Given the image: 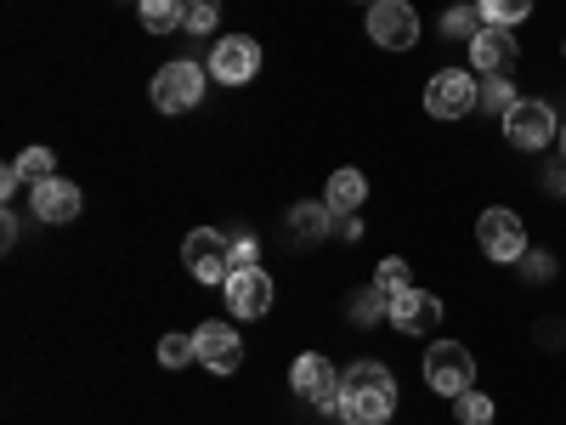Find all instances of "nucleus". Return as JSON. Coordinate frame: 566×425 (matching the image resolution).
<instances>
[{"mask_svg":"<svg viewBox=\"0 0 566 425\" xmlns=\"http://www.w3.org/2000/svg\"><path fill=\"white\" fill-rule=\"evenodd\" d=\"M205 85H210V63L176 58L154 74V108L159 114H193L205 103Z\"/></svg>","mask_w":566,"mask_h":425,"instance_id":"f257e3e1","label":"nucleus"},{"mask_svg":"<svg viewBox=\"0 0 566 425\" xmlns=\"http://www.w3.org/2000/svg\"><path fill=\"white\" fill-rule=\"evenodd\" d=\"M476 103H482L476 69H437L424 80V114L431 120H464V114H476Z\"/></svg>","mask_w":566,"mask_h":425,"instance_id":"f03ea898","label":"nucleus"},{"mask_svg":"<svg viewBox=\"0 0 566 425\" xmlns=\"http://www.w3.org/2000/svg\"><path fill=\"white\" fill-rule=\"evenodd\" d=\"M504 142L510 148H522V154H544L549 142H560V114L544 103V97H522L510 114H504Z\"/></svg>","mask_w":566,"mask_h":425,"instance_id":"7ed1b4c3","label":"nucleus"},{"mask_svg":"<svg viewBox=\"0 0 566 425\" xmlns=\"http://www.w3.org/2000/svg\"><path fill=\"white\" fill-rule=\"evenodd\" d=\"M424 386H431L437 397H464L470 386H476V357H470V346L437 341L431 352H424Z\"/></svg>","mask_w":566,"mask_h":425,"instance_id":"20e7f679","label":"nucleus"},{"mask_svg":"<svg viewBox=\"0 0 566 425\" xmlns=\"http://www.w3.org/2000/svg\"><path fill=\"white\" fill-rule=\"evenodd\" d=\"M476 245H482V256L488 261H522L527 256V227H522V216L515 210H504V205H488L482 216H476Z\"/></svg>","mask_w":566,"mask_h":425,"instance_id":"39448f33","label":"nucleus"},{"mask_svg":"<svg viewBox=\"0 0 566 425\" xmlns=\"http://www.w3.org/2000/svg\"><path fill=\"white\" fill-rule=\"evenodd\" d=\"M181 261H187V272H193L199 283H227L232 278V239L216 232V227H193L181 239Z\"/></svg>","mask_w":566,"mask_h":425,"instance_id":"423d86ee","label":"nucleus"},{"mask_svg":"<svg viewBox=\"0 0 566 425\" xmlns=\"http://www.w3.org/2000/svg\"><path fill=\"white\" fill-rule=\"evenodd\" d=\"M290 386H295V397H306L312 408H323V414H340V369L328 363V357H317V352H301L295 357V369H290Z\"/></svg>","mask_w":566,"mask_h":425,"instance_id":"0eeeda50","label":"nucleus"},{"mask_svg":"<svg viewBox=\"0 0 566 425\" xmlns=\"http://www.w3.org/2000/svg\"><path fill=\"white\" fill-rule=\"evenodd\" d=\"M368 34H374V45H386V52H408V45H419V12L408 0H374Z\"/></svg>","mask_w":566,"mask_h":425,"instance_id":"6e6552de","label":"nucleus"},{"mask_svg":"<svg viewBox=\"0 0 566 425\" xmlns=\"http://www.w3.org/2000/svg\"><path fill=\"white\" fill-rule=\"evenodd\" d=\"M261 74V45L250 34H221L210 52V80L216 85H250Z\"/></svg>","mask_w":566,"mask_h":425,"instance_id":"1a4fd4ad","label":"nucleus"},{"mask_svg":"<svg viewBox=\"0 0 566 425\" xmlns=\"http://www.w3.org/2000/svg\"><path fill=\"white\" fill-rule=\"evenodd\" d=\"M193 346H199V363L210 369V374H239L244 369V341H239V329L232 323H199L193 329Z\"/></svg>","mask_w":566,"mask_h":425,"instance_id":"9d476101","label":"nucleus"},{"mask_svg":"<svg viewBox=\"0 0 566 425\" xmlns=\"http://www.w3.org/2000/svg\"><path fill=\"white\" fill-rule=\"evenodd\" d=\"M442 296H431V290H413V283H408V290L402 296H391V307H386V323H397L402 329V335H431V329L442 323Z\"/></svg>","mask_w":566,"mask_h":425,"instance_id":"9b49d317","label":"nucleus"},{"mask_svg":"<svg viewBox=\"0 0 566 425\" xmlns=\"http://www.w3.org/2000/svg\"><path fill=\"white\" fill-rule=\"evenodd\" d=\"M227 307H232V318H244V323H255V318H266L272 312V278L261 272V267H239L227 283Z\"/></svg>","mask_w":566,"mask_h":425,"instance_id":"f8f14e48","label":"nucleus"},{"mask_svg":"<svg viewBox=\"0 0 566 425\" xmlns=\"http://www.w3.org/2000/svg\"><path fill=\"white\" fill-rule=\"evenodd\" d=\"M397 414V381L391 386H346L340 392V419L346 425H386Z\"/></svg>","mask_w":566,"mask_h":425,"instance_id":"ddd939ff","label":"nucleus"},{"mask_svg":"<svg viewBox=\"0 0 566 425\" xmlns=\"http://www.w3.org/2000/svg\"><path fill=\"white\" fill-rule=\"evenodd\" d=\"M515 58H522V45H515V34H510V29L482 23V34L470 40V69H476V74H510V69H515Z\"/></svg>","mask_w":566,"mask_h":425,"instance_id":"4468645a","label":"nucleus"},{"mask_svg":"<svg viewBox=\"0 0 566 425\" xmlns=\"http://www.w3.org/2000/svg\"><path fill=\"white\" fill-rule=\"evenodd\" d=\"M80 187L74 182H63V176H52V182H34V221H45V227H63V221H74L80 216Z\"/></svg>","mask_w":566,"mask_h":425,"instance_id":"2eb2a0df","label":"nucleus"},{"mask_svg":"<svg viewBox=\"0 0 566 425\" xmlns=\"http://www.w3.org/2000/svg\"><path fill=\"white\" fill-rule=\"evenodd\" d=\"M363 199H368V176L363 170H335V176H328V194H323V205L328 210H335V216H357L363 210Z\"/></svg>","mask_w":566,"mask_h":425,"instance_id":"dca6fc26","label":"nucleus"},{"mask_svg":"<svg viewBox=\"0 0 566 425\" xmlns=\"http://www.w3.org/2000/svg\"><path fill=\"white\" fill-rule=\"evenodd\" d=\"M340 227V216L335 210H328V205H295L290 210V232H295V239H306V245H317V239H328V232H335Z\"/></svg>","mask_w":566,"mask_h":425,"instance_id":"f3484780","label":"nucleus"},{"mask_svg":"<svg viewBox=\"0 0 566 425\" xmlns=\"http://www.w3.org/2000/svg\"><path fill=\"white\" fill-rule=\"evenodd\" d=\"M136 18H142V29H148V34H176L181 18H187V0H142Z\"/></svg>","mask_w":566,"mask_h":425,"instance_id":"a211bd4d","label":"nucleus"},{"mask_svg":"<svg viewBox=\"0 0 566 425\" xmlns=\"http://www.w3.org/2000/svg\"><path fill=\"white\" fill-rule=\"evenodd\" d=\"M476 12H482V23H493V29H515V23L533 18V0H476Z\"/></svg>","mask_w":566,"mask_h":425,"instance_id":"6ab92c4d","label":"nucleus"},{"mask_svg":"<svg viewBox=\"0 0 566 425\" xmlns=\"http://www.w3.org/2000/svg\"><path fill=\"white\" fill-rule=\"evenodd\" d=\"M482 34V12H476V0H470V7H448L442 12V40H476Z\"/></svg>","mask_w":566,"mask_h":425,"instance_id":"aec40b11","label":"nucleus"},{"mask_svg":"<svg viewBox=\"0 0 566 425\" xmlns=\"http://www.w3.org/2000/svg\"><path fill=\"white\" fill-rule=\"evenodd\" d=\"M453 419H459V425H493V419H499V408H493V397H488V392L470 386L464 397H453Z\"/></svg>","mask_w":566,"mask_h":425,"instance_id":"412c9836","label":"nucleus"},{"mask_svg":"<svg viewBox=\"0 0 566 425\" xmlns=\"http://www.w3.org/2000/svg\"><path fill=\"white\" fill-rule=\"evenodd\" d=\"M386 307H391V301L368 283V290H357V296L346 301V318H352L357 329H368V323H380V318H386Z\"/></svg>","mask_w":566,"mask_h":425,"instance_id":"4be33fe9","label":"nucleus"},{"mask_svg":"<svg viewBox=\"0 0 566 425\" xmlns=\"http://www.w3.org/2000/svg\"><path fill=\"white\" fill-rule=\"evenodd\" d=\"M515 103H522V97H515V85H510L504 74H488V80H482V103H476V108H488V114H499V120H504Z\"/></svg>","mask_w":566,"mask_h":425,"instance_id":"5701e85b","label":"nucleus"},{"mask_svg":"<svg viewBox=\"0 0 566 425\" xmlns=\"http://www.w3.org/2000/svg\"><path fill=\"white\" fill-rule=\"evenodd\" d=\"M216 23H221V0H187L181 34H216Z\"/></svg>","mask_w":566,"mask_h":425,"instance_id":"b1692460","label":"nucleus"},{"mask_svg":"<svg viewBox=\"0 0 566 425\" xmlns=\"http://www.w3.org/2000/svg\"><path fill=\"white\" fill-rule=\"evenodd\" d=\"M18 170H23L29 182H52V176H57V154H52V148H23V154H18Z\"/></svg>","mask_w":566,"mask_h":425,"instance_id":"393cba45","label":"nucleus"},{"mask_svg":"<svg viewBox=\"0 0 566 425\" xmlns=\"http://www.w3.org/2000/svg\"><path fill=\"white\" fill-rule=\"evenodd\" d=\"M374 290H380L386 301H391V296H402V290H408V261H402V256L380 261V272H374Z\"/></svg>","mask_w":566,"mask_h":425,"instance_id":"a878e982","label":"nucleus"},{"mask_svg":"<svg viewBox=\"0 0 566 425\" xmlns=\"http://www.w3.org/2000/svg\"><path fill=\"white\" fill-rule=\"evenodd\" d=\"M159 363H165V369L199 363V346H193V335H165V341H159Z\"/></svg>","mask_w":566,"mask_h":425,"instance_id":"bb28decb","label":"nucleus"},{"mask_svg":"<svg viewBox=\"0 0 566 425\" xmlns=\"http://www.w3.org/2000/svg\"><path fill=\"white\" fill-rule=\"evenodd\" d=\"M522 272L544 283V278H555V256L549 250H533V256H522Z\"/></svg>","mask_w":566,"mask_h":425,"instance_id":"cd10ccee","label":"nucleus"},{"mask_svg":"<svg viewBox=\"0 0 566 425\" xmlns=\"http://www.w3.org/2000/svg\"><path fill=\"white\" fill-rule=\"evenodd\" d=\"M239 267H261L255 261V239H244V232L232 239V272H239Z\"/></svg>","mask_w":566,"mask_h":425,"instance_id":"c85d7f7f","label":"nucleus"},{"mask_svg":"<svg viewBox=\"0 0 566 425\" xmlns=\"http://www.w3.org/2000/svg\"><path fill=\"white\" fill-rule=\"evenodd\" d=\"M23 182H29V176H23V170H18V159H12L7 170H0V194H7V199H18V187H23Z\"/></svg>","mask_w":566,"mask_h":425,"instance_id":"c756f323","label":"nucleus"},{"mask_svg":"<svg viewBox=\"0 0 566 425\" xmlns=\"http://www.w3.org/2000/svg\"><path fill=\"white\" fill-rule=\"evenodd\" d=\"M544 187H549V194H560V199H566V159H560V165H549Z\"/></svg>","mask_w":566,"mask_h":425,"instance_id":"7c9ffc66","label":"nucleus"},{"mask_svg":"<svg viewBox=\"0 0 566 425\" xmlns=\"http://www.w3.org/2000/svg\"><path fill=\"white\" fill-rule=\"evenodd\" d=\"M0 245H7V250L18 245V210H7V221H0Z\"/></svg>","mask_w":566,"mask_h":425,"instance_id":"2f4dec72","label":"nucleus"},{"mask_svg":"<svg viewBox=\"0 0 566 425\" xmlns=\"http://www.w3.org/2000/svg\"><path fill=\"white\" fill-rule=\"evenodd\" d=\"M335 232H340V239H363V221H357V216H340Z\"/></svg>","mask_w":566,"mask_h":425,"instance_id":"473e14b6","label":"nucleus"},{"mask_svg":"<svg viewBox=\"0 0 566 425\" xmlns=\"http://www.w3.org/2000/svg\"><path fill=\"white\" fill-rule=\"evenodd\" d=\"M560 159H566V120H560Z\"/></svg>","mask_w":566,"mask_h":425,"instance_id":"72a5a7b5","label":"nucleus"},{"mask_svg":"<svg viewBox=\"0 0 566 425\" xmlns=\"http://www.w3.org/2000/svg\"><path fill=\"white\" fill-rule=\"evenodd\" d=\"M368 7H374V0H368Z\"/></svg>","mask_w":566,"mask_h":425,"instance_id":"f704fd0d","label":"nucleus"}]
</instances>
